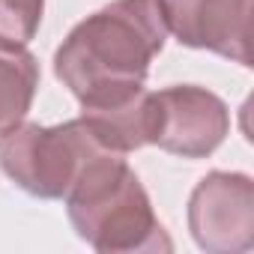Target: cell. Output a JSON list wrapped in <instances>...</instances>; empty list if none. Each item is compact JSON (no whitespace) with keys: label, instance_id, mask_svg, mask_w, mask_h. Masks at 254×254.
Here are the masks:
<instances>
[{"label":"cell","instance_id":"6da1fadb","mask_svg":"<svg viewBox=\"0 0 254 254\" xmlns=\"http://www.w3.org/2000/svg\"><path fill=\"white\" fill-rule=\"evenodd\" d=\"M165 42L159 0H111L69 30L54 51V75L81 108L123 99L144 87Z\"/></svg>","mask_w":254,"mask_h":254},{"label":"cell","instance_id":"7a4b0ae2","mask_svg":"<svg viewBox=\"0 0 254 254\" xmlns=\"http://www.w3.org/2000/svg\"><path fill=\"white\" fill-rule=\"evenodd\" d=\"M63 203L78 239L99 254H150L174 248L144 183L126 165L123 153L102 150L93 156Z\"/></svg>","mask_w":254,"mask_h":254},{"label":"cell","instance_id":"3957f363","mask_svg":"<svg viewBox=\"0 0 254 254\" xmlns=\"http://www.w3.org/2000/svg\"><path fill=\"white\" fill-rule=\"evenodd\" d=\"M102 147L81 117L60 126L18 123L0 135V171L21 191L42 200H63Z\"/></svg>","mask_w":254,"mask_h":254},{"label":"cell","instance_id":"277c9868","mask_svg":"<svg viewBox=\"0 0 254 254\" xmlns=\"http://www.w3.org/2000/svg\"><path fill=\"white\" fill-rule=\"evenodd\" d=\"M230 135V108L197 84H174L150 96V144L180 156L206 159Z\"/></svg>","mask_w":254,"mask_h":254},{"label":"cell","instance_id":"5b68a950","mask_svg":"<svg viewBox=\"0 0 254 254\" xmlns=\"http://www.w3.org/2000/svg\"><path fill=\"white\" fill-rule=\"evenodd\" d=\"M189 230L206 254H242L254 245V183L239 171H209L189 197Z\"/></svg>","mask_w":254,"mask_h":254},{"label":"cell","instance_id":"8992f818","mask_svg":"<svg viewBox=\"0 0 254 254\" xmlns=\"http://www.w3.org/2000/svg\"><path fill=\"white\" fill-rule=\"evenodd\" d=\"M168 33L186 48L212 51L230 63L251 66L254 0H159Z\"/></svg>","mask_w":254,"mask_h":254},{"label":"cell","instance_id":"52a82bcc","mask_svg":"<svg viewBox=\"0 0 254 254\" xmlns=\"http://www.w3.org/2000/svg\"><path fill=\"white\" fill-rule=\"evenodd\" d=\"M150 90L141 87L123 99L81 108V120L93 138L114 153H135L150 144Z\"/></svg>","mask_w":254,"mask_h":254},{"label":"cell","instance_id":"ba28073f","mask_svg":"<svg viewBox=\"0 0 254 254\" xmlns=\"http://www.w3.org/2000/svg\"><path fill=\"white\" fill-rule=\"evenodd\" d=\"M39 90V63L27 45L0 42V135L24 123Z\"/></svg>","mask_w":254,"mask_h":254},{"label":"cell","instance_id":"9c48e42d","mask_svg":"<svg viewBox=\"0 0 254 254\" xmlns=\"http://www.w3.org/2000/svg\"><path fill=\"white\" fill-rule=\"evenodd\" d=\"M45 12V0H0V42L27 45Z\"/></svg>","mask_w":254,"mask_h":254}]
</instances>
